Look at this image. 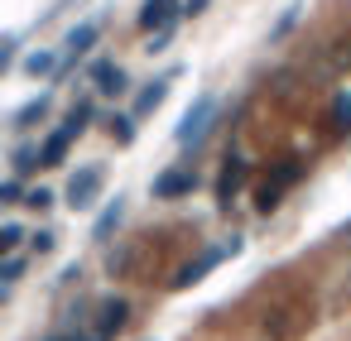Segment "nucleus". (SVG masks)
Instances as JSON below:
<instances>
[{
	"instance_id": "7ed1b4c3",
	"label": "nucleus",
	"mask_w": 351,
	"mask_h": 341,
	"mask_svg": "<svg viewBox=\"0 0 351 341\" xmlns=\"http://www.w3.org/2000/svg\"><path fill=\"white\" fill-rule=\"evenodd\" d=\"M101 164H87V168H77L73 178H68V192H63V202L73 207V212H87L97 197H101Z\"/></svg>"
},
{
	"instance_id": "f3484780",
	"label": "nucleus",
	"mask_w": 351,
	"mask_h": 341,
	"mask_svg": "<svg viewBox=\"0 0 351 341\" xmlns=\"http://www.w3.org/2000/svg\"><path fill=\"white\" fill-rule=\"evenodd\" d=\"M25 274V260L20 255H5V274H0V298H10V288H15V279Z\"/></svg>"
},
{
	"instance_id": "f257e3e1",
	"label": "nucleus",
	"mask_w": 351,
	"mask_h": 341,
	"mask_svg": "<svg viewBox=\"0 0 351 341\" xmlns=\"http://www.w3.org/2000/svg\"><path fill=\"white\" fill-rule=\"evenodd\" d=\"M87 125H92V101H77V106L68 111V121H63V125L44 140V168L63 164V159H68V149H73V140H77Z\"/></svg>"
},
{
	"instance_id": "9b49d317",
	"label": "nucleus",
	"mask_w": 351,
	"mask_h": 341,
	"mask_svg": "<svg viewBox=\"0 0 351 341\" xmlns=\"http://www.w3.org/2000/svg\"><path fill=\"white\" fill-rule=\"evenodd\" d=\"M298 173H303V164H298V159H289V164H284V168H279L274 178H265V192H260V207H274V202L284 197V183H293Z\"/></svg>"
},
{
	"instance_id": "bb28decb",
	"label": "nucleus",
	"mask_w": 351,
	"mask_h": 341,
	"mask_svg": "<svg viewBox=\"0 0 351 341\" xmlns=\"http://www.w3.org/2000/svg\"><path fill=\"white\" fill-rule=\"evenodd\" d=\"M29 245H34V255H39V250H53V231H39Z\"/></svg>"
},
{
	"instance_id": "aec40b11",
	"label": "nucleus",
	"mask_w": 351,
	"mask_h": 341,
	"mask_svg": "<svg viewBox=\"0 0 351 341\" xmlns=\"http://www.w3.org/2000/svg\"><path fill=\"white\" fill-rule=\"evenodd\" d=\"M111 130H116V140H135V116H111Z\"/></svg>"
},
{
	"instance_id": "4be33fe9",
	"label": "nucleus",
	"mask_w": 351,
	"mask_h": 341,
	"mask_svg": "<svg viewBox=\"0 0 351 341\" xmlns=\"http://www.w3.org/2000/svg\"><path fill=\"white\" fill-rule=\"evenodd\" d=\"M20 240H25V226H15V221H10V226H5V236H0L5 255H15V250H20Z\"/></svg>"
},
{
	"instance_id": "20e7f679",
	"label": "nucleus",
	"mask_w": 351,
	"mask_h": 341,
	"mask_svg": "<svg viewBox=\"0 0 351 341\" xmlns=\"http://www.w3.org/2000/svg\"><path fill=\"white\" fill-rule=\"evenodd\" d=\"M241 250V240H226V245H212V250H202L193 264H183L178 274H173V288H193V283H202L212 269H217V260H226V255H236Z\"/></svg>"
},
{
	"instance_id": "f03ea898",
	"label": "nucleus",
	"mask_w": 351,
	"mask_h": 341,
	"mask_svg": "<svg viewBox=\"0 0 351 341\" xmlns=\"http://www.w3.org/2000/svg\"><path fill=\"white\" fill-rule=\"evenodd\" d=\"M217 125V97H197L193 106H188V116L178 121V130H173V140L183 144V149H197L202 140H207V130Z\"/></svg>"
},
{
	"instance_id": "a878e982",
	"label": "nucleus",
	"mask_w": 351,
	"mask_h": 341,
	"mask_svg": "<svg viewBox=\"0 0 351 341\" xmlns=\"http://www.w3.org/2000/svg\"><path fill=\"white\" fill-rule=\"evenodd\" d=\"M207 5H212V0H183V20H197Z\"/></svg>"
},
{
	"instance_id": "cd10ccee",
	"label": "nucleus",
	"mask_w": 351,
	"mask_h": 341,
	"mask_svg": "<svg viewBox=\"0 0 351 341\" xmlns=\"http://www.w3.org/2000/svg\"><path fill=\"white\" fill-rule=\"evenodd\" d=\"M44 341H68V336H44Z\"/></svg>"
},
{
	"instance_id": "4468645a",
	"label": "nucleus",
	"mask_w": 351,
	"mask_h": 341,
	"mask_svg": "<svg viewBox=\"0 0 351 341\" xmlns=\"http://www.w3.org/2000/svg\"><path fill=\"white\" fill-rule=\"evenodd\" d=\"M241 178H245V159L236 154V159H231V164L221 168V197H217L221 207H231V197H236V188H241Z\"/></svg>"
},
{
	"instance_id": "9d476101",
	"label": "nucleus",
	"mask_w": 351,
	"mask_h": 341,
	"mask_svg": "<svg viewBox=\"0 0 351 341\" xmlns=\"http://www.w3.org/2000/svg\"><path fill=\"white\" fill-rule=\"evenodd\" d=\"M130 322V303L125 298H106L101 303V317H97V327H92V336L97 341H116V331Z\"/></svg>"
},
{
	"instance_id": "0eeeda50",
	"label": "nucleus",
	"mask_w": 351,
	"mask_h": 341,
	"mask_svg": "<svg viewBox=\"0 0 351 341\" xmlns=\"http://www.w3.org/2000/svg\"><path fill=\"white\" fill-rule=\"evenodd\" d=\"M87 77H92V87H97L101 97H121V92H130L125 68H121V63H111V58H97V63L87 68Z\"/></svg>"
},
{
	"instance_id": "39448f33",
	"label": "nucleus",
	"mask_w": 351,
	"mask_h": 341,
	"mask_svg": "<svg viewBox=\"0 0 351 341\" xmlns=\"http://www.w3.org/2000/svg\"><path fill=\"white\" fill-rule=\"evenodd\" d=\"M178 20H183V0H145V5H140V29L145 34L178 29Z\"/></svg>"
},
{
	"instance_id": "6e6552de",
	"label": "nucleus",
	"mask_w": 351,
	"mask_h": 341,
	"mask_svg": "<svg viewBox=\"0 0 351 341\" xmlns=\"http://www.w3.org/2000/svg\"><path fill=\"white\" fill-rule=\"evenodd\" d=\"M173 77H178V68H169L164 77H154V82H145L140 92H135V101H130V116L135 121H145V116H154V106L169 97V87H173Z\"/></svg>"
},
{
	"instance_id": "412c9836",
	"label": "nucleus",
	"mask_w": 351,
	"mask_h": 341,
	"mask_svg": "<svg viewBox=\"0 0 351 341\" xmlns=\"http://www.w3.org/2000/svg\"><path fill=\"white\" fill-rule=\"evenodd\" d=\"M332 111H337V130H351V92H341Z\"/></svg>"
},
{
	"instance_id": "393cba45",
	"label": "nucleus",
	"mask_w": 351,
	"mask_h": 341,
	"mask_svg": "<svg viewBox=\"0 0 351 341\" xmlns=\"http://www.w3.org/2000/svg\"><path fill=\"white\" fill-rule=\"evenodd\" d=\"M25 202H29L34 212H49V207H53V192H49V188H34V192H29Z\"/></svg>"
},
{
	"instance_id": "2eb2a0df",
	"label": "nucleus",
	"mask_w": 351,
	"mask_h": 341,
	"mask_svg": "<svg viewBox=\"0 0 351 341\" xmlns=\"http://www.w3.org/2000/svg\"><path fill=\"white\" fill-rule=\"evenodd\" d=\"M10 168H15V178L29 173V168H44V144H20L15 159H10Z\"/></svg>"
},
{
	"instance_id": "a211bd4d",
	"label": "nucleus",
	"mask_w": 351,
	"mask_h": 341,
	"mask_svg": "<svg viewBox=\"0 0 351 341\" xmlns=\"http://www.w3.org/2000/svg\"><path fill=\"white\" fill-rule=\"evenodd\" d=\"M298 15H303V5H289V10H284V15H279V25H274V29H269V39H284V34H289V29H293V25H298Z\"/></svg>"
},
{
	"instance_id": "423d86ee",
	"label": "nucleus",
	"mask_w": 351,
	"mask_h": 341,
	"mask_svg": "<svg viewBox=\"0 0 351 341\" xmlns=\"http://www.w3.org/2000/svg\"><path fill=\"white\" fill-rule=\"evenodd\" d=\"M97 39H101V20H82V25L68 34V58H63V73H58V77H68V68H77V58H87V53L97 49Z\"/></svg>"
},
{
	"instance_id": "f8f14e48",
	"label": "nucleus",
	"mask_w": 351,
	"mask_h": 341,
	"mask_svg": "<svg viewBox=\"0 0 351 341\" xmlns=\"http://www.w3.org/2000/svg\"><path fill=\"white\" fill-rule=\"evenodd\" d=\"M25 73H29V77H58V73H63V58H58L53 49H34V53L25 58Z\"/></svg>"
},
{
	"instance_id": "5701e85b",
	"label": "nucleus",
	"mask_w": 351,
	"mask_h": 341,
	"mask_svg": "<svg viewBox=\"0 0 351 341\" xmlns=\"http://www.w3.org/2000/svg\"><path fill=\"white\" fill-rule=\"evenodd\" d=\"M15 58H20V34L5 39V49H0V68H15Z\"/></svg>"
},
{
	"instance_id": "ddd939ff",
	"label": "nucleus",
	"mask_w": 351,
	"mask_h": 341,
	"mask_svg": "<svg viewBox=\"0 0 351 341\" xmlns=\"http://www.w3.org/2000/svg\"><path fill=\"white\" fill-rule=\"evenodd\" d=\"M44 111H49V97H44V92H39V97H34V101H25V106H20V111H15V116H10V130H29V125H34V121H44Z\"/></svg>"
},
{
	"instance_id": "b1692460",
	"label": "nucleus",
	"mask_w": 351,
	"mask_h": 341,
	"mask_svg": "<svg viewBox=\"0 0 351 341\" xmlns=\"http://www.w3.org/2000/svg\"><path fill=\"white\" fill-rule=\"evenodd\" d=\"M169 44H173V29H164V34H149V39H145V53H164Z\"/></svg>"
},
{
	"instance_id": "dca6fc26",
	"label": "nucleus",
	"mask_w": 351,
	"mask_h": 341,
	"mask_svg": "<svg viewBox=\"0 0 351 341\" xmlns=\"http://www.w3.org/2000/svg\"><path fill=\"white\" fill-rule=\"evenodd\" d=\"M121 212H125V202H121V197L101 207V216H97V240H106V236H111V231L121 226Z\"/></svg>"
},
{
	"instance_id": "1a4fd4ad",
	"label": "nucleus",
	"mask_w": 351,
	"mask_h": 341,
	"mask_svg": "<svg viewBox=\"0 0 351 341\" xmlns=\"http://www.w3.org/2000/svg\"><path fill=\"white\" fill-rule=\"evenodd\" d=\"M197 188V173L188 168V164H178V168H164L159 178H154V197H164V202H178V197H188Z\"/></svg>"
},
{
	"instance_id": "6ab92c4d",
	"label": "nucleus",
	"mask_w": 351,
	"mask_h": 341,
	"mask_svg": "<svg viewBox=\"0 0 351 341\" xmlns=\"http://www.w3.org/2000/svg\"><path fill=\"white\" fill-rule=\"evenodd\" d=\"M29 192H25V183L20 178H5V188H0V202H5V207H15V202H25Z\"/></svg>"
}]
</instances>
